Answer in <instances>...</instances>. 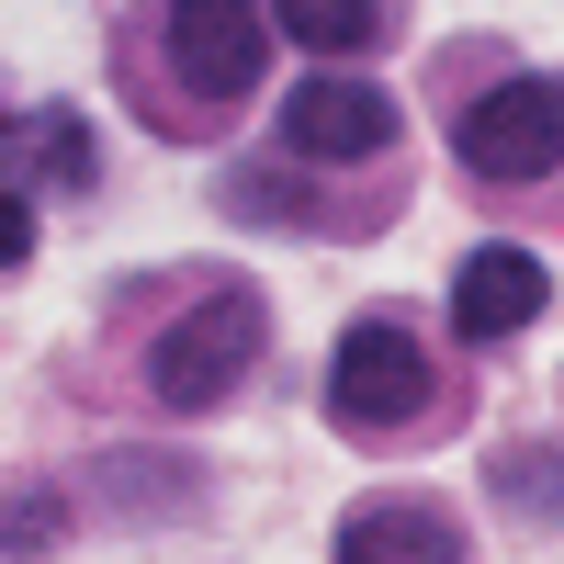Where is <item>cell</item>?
<instances>
[{"label":"cell","mask_w":564,"mask_h":564,"mask_svg":"<svg viewBox=\"0 0 564 564\" xmlns=\"http://www.w3.org/2000/svg\"><path fill=\"white\" fill-rule=\"evenodd\" d=\"M249 350H260V305L249 294H204L181 327H159V350H148V395L170 417H204L249 384Z\"/></svg>","instance_id":"6da1fadb"},{"label":"cell","mask_w":564,"mask_h":564,"mask_svg":"<svg viewBox=\"0 0 564 564\" xmlns=\"http://www.w3.org/2000/svg\"><path fill=\"white\" fill-rule=\"evenodd\" d=\"M452 148L475 181H508V193H531V181L564 170V79H497L463 102L452 124Z\"/></svg>","instance_id":"7a4b0ae2"},{"label":"cell","mask_w":564,"mask_h":564,"mask_svg":"<svg viewBox=\"0 0 564 564\" xmlns=\"http://www.w3.org/2000/svg\"><path fill=\"white\" fill-rule=\"evenodd\" d=\"M430 406V350H417L406 316H350L339 361H327V417L339 430H406Z\"/></svg>","instance_id":"3957f363"},{"label":"cell","mask_w":564,"mask_h":564,"mask_svg":"<svg viewBox=\"0 0 564 564\" xmlns=\"http://www.w3.org/2000/svg\"><path fill=\"white\" fill-rule=\"evenodd\" d=\"M159 34H170V79L193 90V102L260 90V57H271V12L260 0H159Z\"/></svg>","instance_id":"277c9868"},{"label":"cell","mask_w":564,"mask_h":564,"mask_svg":"<svg viewBox=\"0 0 564 564\" xmlns=\"http://www.w3.org/2000/svg\"><path fill=\"white\" fill-rule=\"evenodd\" d=\"M282 135H294V159H384L395 148V90H372V79H305L294 102H282Z\"/></svg>","instance_id":"5b68a950"},{"label":"cell","mask_w":564,"mask_h":564,"mask_svg":"<svg viewBox=\"0 0 564 564\" xmlns=\"http://www.w3.org/2000/svg\"><path fill=\"white\" fill-rule=\"evenodd\" d=\"M339 564H463V520L441 497H361L339 520Z\"/></svg>","instance_id":"8992f818"},{"label":"cell","mask_w":564,"mask_h":564,"mask_svg":"<svg viewBox=\"0 0 564 564\" xmlns=\"http://www.w3.org/2000/svg\"><path fill=\"white\" fill-rule=\"evenodd\" d=\"M542 294H553V282H542L531 249H475V260L452 271V327H463L475 350H497L508 327H531V316H542Z\"/></svg>","instance_id":"52a82bcc"},{"label":"cell","mask_w":564,"mask_h":564,"mask_svg":"<svg viewBox=\"0 0 564 564\" xmlns=\"http://www.w3.org/2000/svg\"><path fill=\"white\" fill-rule=\"evenodd\" d=\"M0 181H45V193H79L90 181V124L68 102H34L0 124Z\"/></svg>","instance_id":"ba28073f"},{"label":"cell","mask_w":564,"mask_h":564,"mask_svg":"<svg viewBox=\"0 0 564 564\" xmlns=\"http://www.w3.org/2000/svg\"><path fill=\"white\" fill-rule=\"evenodd\" d=\"M271 23L305 57H361V45H384V0H271Z\"/></svg>","instance_id":"9c48e42d"},{"label":"cell","mask_w":564,"mask_h":564,"mask_svg":"<svg viewBox=\"0 0 564 564\" xmlns=\"http://www.w3.org/2000/svg\"><path fill=\"white\" fill-rule=\"evenodd\" d=\"M68 542V497L57 486H0V564H45Z\"/></svg>","instance_id":"30bf717a"},{"label":"cell","mask_w":564,"mask_h":564,"mask_svg":"<svg viewBox=\"0 0 564 564\" xmlns=\"http://www.w3.org/2000/svg\"><path fill=\"white\" fill-rule=\"evenodd\" d=\"M23 249H34V204L0 181V271H23Z\"/></svg>","instance_id":"8fae6325"}]
</instances>
